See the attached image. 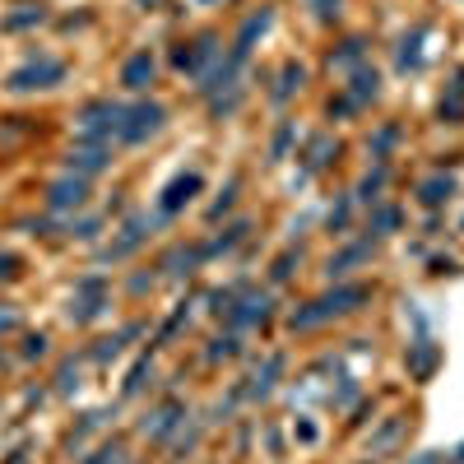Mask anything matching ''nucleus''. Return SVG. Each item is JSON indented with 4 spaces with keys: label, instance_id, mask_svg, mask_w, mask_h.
<instances>
[{
    "label": "nucleus",
    "instance_id": "6",
    "mask_svg": "<svg viewBox=\"0 0 464 464\" xmlns=\"http://www.w3.org/2000/svg\"><path fill=\"white\" fill-rule=\"evenodd\" d=\"M84 205H89V177L70 172V177H61V181L47 186V209L52 214H74V209H84Z\"/></svg>",
    "mask_w": 464,
    "mask_h": 464
},
{
    "label": "nucleus",
    "instance_id": "9",
    "mask_svg": "<svg viewBox=\"0 0 464 464\" xmlns=\"http://www.w3.org/2000/svg\"><path fill=\"white\" fill-rule=\"evenodd\" d=\"M200 172H186V177H177L168 190H163V200H159V214H177V209H186L190 200L200 196Z\"/></svg>",
    "mask_w": 464,
    "mask_h": 464
},
{
    "label": "nucleus",
    "instance_id": "15",
    "mask_svg": "<svg viewBox=\"0 0 464 464\" xmlns=\"http://www.w3.org/2000/svg\"><path fill=\"white\" fill-rule=\"evenodd\" d=\"M372 242H358V246H348V251H339V256H330V279H348L358 265H367L372 260Z\"/></svg>",
    "mask_w": 464,
    "mask_h": 464
},
{
    "label": "nucleus",
    "instance_id": "28",
    "mask_svg": "<svg viewBox=\"0 0 464 464\" xmlns=\"http://www.w3.org/2000/svg\"><path fill=\"white\" fill-rule=\"evenodd\" d=\"M89 464H126V446H107V450H98V459H89Z\"/></svg>",
    "mask_w": 464,
    "mask_h": 464
},
{
    "label": "nucleus",
    "instance_id": "21",
    "mask_svg": "<svg viewBox=\"0 0 464 464\" xmlns=\"http://www.w3.org/2000/svg\"><path fill=\"white\" fill-rule=\"evenodd\" d=\"M422 33H428V28H418L413 37H404V43H400V70H418V43H422Z\"/></svg>",
    "mask_w": 464,
    "mask_h": 464
},
{
    "label": "nucleus",
    "instance_id": "7",
    "mask_svg": "<svg viewBox=\"0 0 464 464\" xmlns=\"http://www.w3.org/2000/svg\"><path fill=\"white\" fill-rule=\"evenodd\" d=\"M209 61H218V37L214 33H200L196 43H181V52H177V70H190V74H205Z\"/></svg>",
    "mask_w": 464,
    "mask_h": 464
},
{
    "label": "nucleus",
    "instance_id": "16",
    "mask_svg": "<svg viewBox=\"0 0 464 464\" xmlns=\"http://www.w3.org/2000/svg\"><path fill=\"white\" fill-rule=\"evenodd\" d=\"M450 196H455V177H428V181L418 186V200L428 205V209H441Z\"/></svg>",
    "mask_w": 464,
    "mask_h": 464
},
{
    "label": "nucleus",
    "instance_id": "32",
    "mask_svg": "<svg viewBox=\"0 0 464 464\" xmlns=\"http://www.w3.org/2000/svg\"><path fill=\"white\" fill-rule=\"evenodd\" d=\"M14 325H19V316H14V312H0V334L14 330Z\"/></svg>",
    "mask_w": 464,
    "mask_h": 464
},
{
    "label": "nucleus",
    "instance_id": "13",
    "mask_svg": "<svg viewBox=\"0 0 464 464\" xmlns=\"http://www.w3.org/2000/svg\"><path fill=\"white\" fill-rule=\"evenodd\" d=\"M376 93H381V74L367 70V65H358V70H353V89H348L343 98L353 102V111H362L367 102H376Z\"/></svg>",
    "mask_w": 464,
    "mask_h": 464
},
{
    "label": "nucleus",
    "instance_id": "11",
    "mask_svg": "<svg viewBox=\"0 0 464 464\" xmlns=\"http://www.w3.org/2000/svg\"><path fill=\"white\" fill-rule=\"evenodd\" d=\"M437 362H441V348L432 339H413L409 343V372H413V381H428L437 372Z\"/></svg>",
    "mask_w": 464,
    "mask_h": 464
},
{
    "label": "nucleus",
    "instance_id": "17",
    "mask_svg": "<svg viewBox=\"0 0 464 464\" xmlns=\"http://www.w3.org/2000/svg\"><path fill=\"white\" fill-rule=\"evenodd\" d=\"M362 56H367V43H362V37H348V43H343L339 52H330V70H334V74H343V70H353Z\"/></svg>",
    "mask_w": 464,
    "mask_h": 464
},
{
    "label": "nucleus",
    "instance_id": "19",
    "mask_svg": "<svg viewBox=\"0 0 464 464\" xmlns=\"http://www.w3.org/2000/svg\"><path fill=\"white\" fill-rule=\"evenodd\" d=\"M302 84H306V70H302L297 61H288V65H284V84L275 89V102H288V98H293Z\"/></svg>",
    "mask_w": 464,
    "mask_h": 464
},
{
    "label": "nucleus",
    "instance_id": "3",
    "mask_svg": "<svg viewBox=\"0 0 464 464\" xmlns=\"http://www.w3.org/2000/svg\"><path fill=\"white\" fill-rule=\"evenodd\" d=\"M121 116H126V107H116V102H89L84 111H80V140H89V144H107L116 130H121Z\"/></svg>",
    "mask_w": 464,
    "mask_h": 464
},
{
    "label": "nucleus",
    "instance_id": "5",
    "mask_svg": "<svg viewBox=\"0 0 464 464\" xmlns=\"http://www.w3.org/2000/svg\"><path fill=\"white\" fill-rule=\"evenodd\" d=\"M107 284L98 279V275H89V279H80V284H74V302H70V321H98L102 312H107Z\"/></svg>",
    "mask_w": 464,
    "mask_h": 464
},
{
    "label": "nucleus",
    "instance_id": "2",
    "mask_svg": "<svg viewBox=\"0 0 464 464\" xmlns=\"http://www.w3.org/2000/svg\"><path fill=\"white\" fill-rule=\"evenodd\" d=\"M163 126H168V107L163 102H135V107H126L116 140H121V144H144V140L159 135Z\"/></svg>",
    "mask_w": 464,
    "mask_h": 464
},
{
    "label": "nucleus",
    "instance_id": "14",
    "mask_svg": "<svg viewBox=\"0 0 464 464\" xmlns=\"http://www.w3.org/2000/svg\"><path fill=\"white\" fill-rule=\"evenodd\" d=\"M181 404H163V409H153V413H144V422H140V432L144 437H153V441H159V437H168L172 428H177V422H181Z\"/></svg>",
    "mask_w": 464,
    "mask_h": 464
},
{
    "label": "nucleus",
    "instance_id": "23",
    "mask_svg": "<svg viewBox=\"0 0 464 464\" xmlns=\"http://www.w3.org/2000/svg\"><path fill=\"white\" fill-rule=\"evenodd\" d=\"M400 432H404V418H391V422H385V428L376 432L372 450H385V446H395V441H400Z\"/></svg>",
    "mask_w": 464,
    "mask_h": 464
},
{
    "label": "nucleus",
    "instance_id": "34",
    "mask_svg": "<svg viewBox=\"0 0 464 464\" xmlns=\"http://www.w3.org/2000/svg\"><path fill=\"white\" fill-rule=\"evenodd\" d=\"M450 464H464V446H455V459Z\"/></svg>",
    "mask_w": 464,
    "mask_h": 464
},
{
    "label": "nucleus",
    "instance_id": "26",
    "mask_svg": "<svg viewBox=\"0 0 464 464\" xmlns=\"http://www.w3.org/2000/svg\"><path fill=\"white\" fill-rule=\"evenodd\" d=\"M209 358H237V334H227V339H214Z\"/></svg>",
    "mask_w": 464,
    "mask_h": 464
},
{
    "label": "nucleus",
    "instance_id": "10",
    "mask_svg": "<svg viewBox=\"0 0 464 464\" xmlns=\"http://www.w3.org/2000/svg\"><path fill=\"white\" fill-rule=\"evenodd\" d=\"M153 70H159V61H153V52H135L126 65H121V84L130 93H144L153 84Z\"/></svg>",
    "mask_w": 464,
    "mask_h": 464
},
{
    "label": "nucleus",
    "instance_id": "18",
    "mask_svg": "<svg viewBox=\"0 0 464 464\" xmlns=\"http://www.w3.org/2000/svg\"><path fill=\"white\" fill-rule=\"evenodd\" d=\"M43 19H47V14H43V5H14V14L0 19V28H5V33H19V28L43 24Z\"/></svg>",
    "mask_w": 464,
    "mask_h": 464
},
{
    "label": "nucleus",
    "instance_id": "22",
    "mask_svg": "<svg viewBox=\"0 0 464 464\" xmlns=\"http://www.w3.org/2000/svg\"><path fill=\"white\" fill-rule=\"evenodd\" d=\"M293 135H297V126H293V121H284V126H279V135H275V149H269V163H284V153H288Z\"/></svg>",
    "mask_w": 464,
    "mask_h": 464
},
{
    "label": "nucleus",
    "instance_id": "20",
    "mask_svg": "<svg viewBox=\"0 0 464 464\" xmlns=\"http://www.w3.org/2000/svg\"><path fill=\"white\" fill-rule=\"evenodd\" d=\"M395 227H400V209H391V205L372 209V232H376V237H385V232H395Z\"/></svg>",
    "mask_w": 464,
    "mask_h": 464
},
{
    "label": "nucleus",
    "instance_id": "8",
    "mask_svg": "<svg viewBox=\"0 0 464 464\" xmlns=\"http://www.w3.org/2000/svg\"><path fill=\"white\" fill-rule=\"evenodd\" d=\"M111 168V149L107 144H80L70 153V172H80V177H98V172H107Z\"/></svg>",
    "mask_w": 464,
    "mask_h": 464
},
{
    "label": "nucleus",
    "instance_id": "1",
    "mask_svg": "<svg viewBox=\"0 0 464 464\" xmlns=\"http://www.w3.org/2000/svg\"><path fill=\"white\" fill-rule=\"evenodd\" d=\"M367 297H372V288H367V284H339L334 293H325V297H316V302L297 306V312L288 316V325H293V330H316V325H330V321H339V316H353Z\"/></svg>",
    "mask_w": 464,
    "mask_h": 464
},
{
    "label": "nucleus",
    "instance_id": "29",
    "mask_svg": "<svg viewBox=\"0 0 464 464\" xmlns=\"http://www.w3.org/2000/svg\"><path fill=\"white\" fill-rule=\"evenodd\" d=\"M14 275H19V260L10 251H0V279H14Z\"/></svg>",
    "mask_w": 464,
    "mask_h": 464
},
{
    "label": "nucleus",
    "instance_id": "24",
    "mask_svg": "<svg viewBox=\"0 0 464 464\" xmlns=\"http://www.w3.org/2000/svg\"><path fill=\"white\" fill-rule=\"evenodd\" d=\"M400 140V126H385V130H376L372 135V153H376V159H385V149H391Z\"/></svg>",
    "mask_w": 464,
    "mask_h": 464
},
{
    "label": "nucleus",
    "instance_id": "4",
    "mask_svg": "<svg viewBox=\"0 0 464 464\" xmlns=\"http://www.w3.org/2000/svg\"><path fill=\"white\" fill-rule=\"evenodd\" d=\"M65 80V61H56V56H43V61H28L24 70H14L10 74V93H37V89H56Z\"/></svg>",
    "mask_w": 464,
    "mask_h": 464
},
{
    "label": "nucleus",
    "instance_id": "31",
    "mask_svg": "<svg viewBox=\"0 0 464 464\" xmlns=\"http://www.w3.org/2000/svg\"><path fill=\"white\" fill-rule=\"evenodd\" d=\"M24 353H28V358H43V353H47V339H43V334H33Z\"/></svg>",
    "mask_w": 464,
    "mask_h": 464
},
{
    "label": "nucleus",
    "instance_id": "12",
    "mask_svg": "<svg viewBox=\"0 0 464 464\" xmlns=\"http://www.w3.org/2000/svg\"><path fill=\"white\" fill-rule=\"evenodd\" d=\"M144 237H149V218H144V214H135V218L121 227V242H111V246L102 251V260H126V256H130V251H135Z\"/></svg>",
    "mask_w": 464,
    "mask_h": 464
},
{
    "label": "nucleus",
    "instance_id": "25",
    "mask_svg": "<svg viewBox=\"0 0 464 464\" xmlns=\"http://www.w3.org/2000/svg\"><path fill=\"white\" fill-rule=\"evenodd\" d=\"M348 218H353V200H343L339 209H330V232H343Z\"/></svg>",
    "mask_w": 464,
    "mask_h": 464
},
{
    "label": "nucleus",
    "instance_id": "35",
    "mask_svg": "<svg viewBox=\"0 0 464 464\" xmlns=\"http://www.w3.org/2000/svg\"><path fill=\"white\" fill-rule=\"evenodd\" d=\"M205 5H214V0H205Z\"/></svg>",
    "mask_w": 464,
    "mask_h": 464
},
{
    "label": "nucleus",
    "instance_id": "27",
    "mask_svg": "<svg viewBox=\"0 0 464 464\" xmlns=\"http://www.w3.org/2000/svg\"><path fill=\"white\" fill-rule=\"evenodd\" d=\"M312 10L321 24H330V19H339V0H312Z\"/></svg>",
    "mask_w": 464,
    "mask_h": 464
},
{
    "label": "nucleus",
    "instance_id": "33",
    "mask_svg": "<svg viewBox=\"0 0 464 464\" xmlns=\"http://www.w3.org/2000/svg\"><path fill=\"white\" fill-rule=\"evenodd\" d=\"M413 464H446V455H441V450H428V455L413 459Z\"/></svg>",
    "mask_w": 464,
    "mask_h": 464
},
{
    "label": "nucleus",
    "instance_id": "30",
    "mask_svg": "<svg viewBox=\"0 0 464 464\" xmlns=\"http://www.w3.org/2000/svg\"><path fill=\"white\" fill-rule=\"evenodd\" d=\"M293 265H297V256H284V260L275 265V284H284V279H293Z\"/></svg>",
    "mask_w": 464,
    "mask_h": 464
}]
</instances>
